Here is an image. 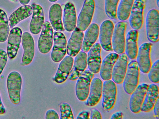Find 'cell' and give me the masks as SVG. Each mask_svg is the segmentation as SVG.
<instances>
[{"mask_svg": "<svg viewBox=\"0 0 159 119\" xmlns=\"http://www.w3.org/2000/svg\"><path fill=\"white\" fill-rule=\"evenodd\" d=\"M148 86V84L145 83L138 85L131 94L129 106L130 109L132 112L138 113L140 112Z\"/></svg>", "mask_w": 159, "mask_h": 119, "instance_id": "16", "label": "cell"}, {"mask_svg": "<svg viewBox=\"0 0 159 119\" xmlns=\"http://www.w3.org/2000/svg\"><path fill=\"white\" fill-rule=\"evenodd\" d=\"M149 80L154 83L159 82V60H156L152 64L148 72Z\"/></svg>", "mask_w": 159, "mask_h": 119, "instance_id": "34", "label": "cell"}, {"mask_svg": "<svg viewBox=\"0 0 159 119\" xmlns=\"http://www.w3.org/2000/svg\"><path fill=\"white\" fill-rule=\"evenodd\" d=\"M45 118L59 119L60 118L57 113L55 110L53 109H50L46 112Z\"/></svg>", "mask_w": 159, "mask_h": 119, "instance_id": "36", "label": "cell"}, {"mask_svg": "<svg viewBox=\"0 0 159 119\" xmlns=\"http://www.w3.org/2000/svg\"><path fill=\"white\" fill-rule=\"evenodd\" d=\"M139 69L136 61L132 60L128 63L123 80L124 90L128 94L131 95L139 84Z\"/></svg>", "mask_w": 159, "mask_h": 119, "instance_id": "2", "label": "cell"}, {"mask_svg": "<svg viewBox=\"0 0 159 119\" xmlns=\"http://www.w3.org/2000/svg\"><path fill=\"white\" fill-rule=\"evenodd\" d=\"M129 58L125 53L119 54L113 68L111 79L115 83H123L126 73Z\"/></svg>", "mask_w": 159, "mask_h": 119, "instance_id": "15", "label": "cell"}, {"mask_svg": "<svg viewBox=\"0 0 159 119\" xmlns=\"http://www.w3.org/2000/svg\"><path fill=\"white\" fill-rule=\"evenodd\" d=\"M22 32L18 27L13 28L8 38L7 54L8 57L13 59L16 56L21 42Z\"/></svg>", "mask_w": 159, "mask_h": 119, "instance_id": "14", "label": "cell"}, {"mask_svg": "<svg viewBox=\"0 0 159 119\" xmlns=\"http://www.w3.org/2000/svg\"><path fill=\"white\" fill-rule=\"evenodd\" d=\"M31 7L33 8V15L29 29L31 33L37 35L41 31L44 23V11L42 7L39 5L33 3Z\"/></svg>", "mask_w": 159, "mask_h": 119, "instance_id": "19", "label": "cell"}, {"mask_svg": "<svg viewBox=\"0 0 159 119\" xmlns=\"http://www.w3.org/2000/svg\"><path fill=\"white\" fill-rule=\"evenodd\" d=\"M32 13V7L30 5H24L19 7L9 17L8 21L10 28H12L20 21L31 16Z\"/></svg>", "mask_w": 159, "mask_h": 119, "instance_id": "29", "label": "cell"}, {"mask_svg": "<svg viewBox=\"0 0 159 119\" xmlns=\"http://www.w3.org/2000/svg\"><path fill=\"white\" fill-rule=\"evenodd\" d=\"M10 32V27L6 12L0 9V42H3L7 39Z\"/></svg>", "mask_w": 159, "mask_h": 119, "instance_id": "31", "label": "cell"}, {"mask_svg": "<svg viewBox=\"0 0 159 119\" xmlns=\"http://www.w3.org/2000/svg\"><path fill=\"white\" fill-rule=\"evenodd\" d=\"M127 23L125 21L118 22L114 27L112 37V46L113 51L118 54L125 51V33Z\"/></svg>", "mask_w": 159, "mask_h": 119, "instance_id": "4", "label": "cell"}, {"mask_svg": "<svg viewBox=\"0 0 159 119\" xmlns=\"http://www.w3.org/2000/svg\"><path fill=\"white\" fill-rule=\"evenodd\" d=\"M11 0V1H16V0Z\"/></svg>", "mask_w": 159, "mask_h": 119, "instance_id": "45", "label": "cell"}, {"mask_svg": "<svg viewBox=\"0 0 159 119\" xmlns=\"http://www.w3.org/2000/svg\"><path fill=\"white\" fill-rule=\"evenodd\" d=\"M49 2H54L57 1L58 0H48Z\"/></svg>", "mask_w": 159, "mask_h": 119, "instance_id": "44", "label": "cell"}, {"mask_svg": "<svg viewBox=\"0 0 159 119\" xmlns=\"http://www.w3.org/2000/svg\"><path fill=\"white\" fill-rule=\"evenodd\" d=\"M159 98V87L156 85H148L143 103L141 111L148 112L152 111L158 98Z\"/></svg>", "mask_w": 159, "mask_h": 119, "instance_id": "25", "label": "cell"}, {"mask_svg": "<svg viewBox=\"0 0 159 119\" xmlns=\"http://www.w3.org/2000/svg\"><path fill=\"white\" fill-rule=\"evenodd\" d=\"M22 85L20 73L16 71L10 73L7 79V86L10 99L14 104H18L20 102Z\"/></svg>", "mask_w": 159, "mask_h": 119, "instance_id": "1", "label": "cell"}, {"mask_svg": "<svg viewBox=\"0 0 159 119\" xmlns=\"http://www.w3.org/2000/svg\"><path fill=\"white\" fill-rule=\"evenodd\" d=\"M146 35L151 42L156 43L159 40V11L156 9L150 10L146 19Z\"/></svg>", "mask_w": 159, "mask_h": 119, "instance_id": "3", "label": "cell"}, {"mask_svg": "<svg viewBox=\"0 0 159 119\" xmlns=\"http://www.w3.org/2000/svg\"><path fill=\"white\" fill-rule=\"evenodd\" d=\"M99 28L95 23L90 24L85 33L81 46L82 51L88 52L97 40L99 33Z\"/></svg>", "mask_w": 159, "mask_h": 119, "instance_id": "26", "label": "cell"}, {"mask_svg": "<svg viewBox=\"0 0 159 119\" xmlns=\"http://www.w3.org/2000/svg\"><path fill=\"white\" fill-rule=\"evenodd\" d=\"M21 43L23 54L20 64L24 66L30 64L33 60L35 54V44L33 37L27 32L23 34Z\"/></svg>", "mask_w": 159, "mask_h": 119, "instance_id": "13", "label": "cell"}, {"mask_svg": "<svg viewBox=\"0 0 159 119\" xmlns=\"http://www.w3.org/2000/svg\"><path fill=\"white\" fill-rule=\"evenodd\" d=\"M31 0H19L20 3L23 5L28 4Z\"/></svg>", "mask_w": 159, "mask_h": 119, "instance_id": "42", "label": "cell"}, {"mask_svg": "<svg viewBox=\"0 0 159 119\" xmlns=\"http://www.w3.org/2000/svg\"><path fill=\"white\" fill-rule=\"evenodd\" d=\"M123 113L120 111H118L113 113L111 116L110 119H122L123 118Z\"/></svg>", "mask_w": 159, "mask_h": 119, "instance_id": "40", "label": "cell"}, {"mask_svg": "<svg viewBox=\"0 0 159 119\" xmlns=\"http://www.w3.org/2000/svg\"><path fill=\"white\" fill-rule=\"evenodd\" d=\"M7 52L2 49H0V76L7 64Z\"/></svg>", "mask_w": 159, "mask_h": 119, "instance_id": "35", "label": "cell"}, {"mask_svg": "<svg viewBox=\"0 0 159 119\" xmlns=\"http://www.w3.org/2000/svg\"><path fill=\"white\" fill-rule=\"evenodd\" d=\"M89 113L87 110H84L80 112L76 118L78 119H89Z\"/></svg>", "mask_w": 159, "mask_h": 119, "instance_id": "38", "label": "cell"}, {"mask_svg": "<svg viewBox=\"0 0 159 119\" xmlns=\"http://www.w3.org/2000/svg\"><path fill=\"white\" fill-rule=\"evenodd\" d=\"M62 9L61 5L54 3L50 7L49 17L50 23L53 29L57 32H63L65 30L61 20Z\"/></svg>", "mask_w": 159, "mask_h": 119, "instance_id": "28", "label": "cell"}, {"mask_svg": "<svg viewBox=\"0 0 159 119\" xmlns=\"http://www.w3.org/2000/svg\"><path fill=\"white\" fill-rule=\"evenodd\" d=\"M138 31L133 29L128 32L126 37L125 53L128 58L131 60L135 59L137 57L138 51Z\"/></svg>", "mask_w": 159, "mask_h": 119, "instance_id": "23", "label": "cell"}, {"mask_svg": "<svg viewBox=\"0 0 159 119\" xmlns=\"http://www.w3.org/2000/svg\"><path fill=\"white\" fill-rule=\"evenodd\" d=\"M101 113L98 110L93 108L91 109L90 115L91 119H102Z\"/></svg>", "mask_w": 159, "mask_h": 119, "instance_id": "37", "label": "cell"}, {"mask_svg": "<svg viewBox=\"0 0 159 119\" xmlns=\"http://www.w3.org/2000/svg\"><path fill=\"white\" fill-rule=\"evenodd\" d=\"M146 0H135L134 2L129 16L131 27L137 30L141 29L143 23V11Z\"/></svg>", "mask_w": 159, "mask_h": 119, "instance_id": "10", "label": "cell"}, {"mask_svg": "<svg viewBox=\"0 0 159 119\" xmlns=\"http://www.w3.org/2000/svg\"><path fill=\"white\" fill-rule=\"evenodd\" d=\"M157 5L158 7H159V0H156Z\"/></svg>", "mask_w": 159, "mask_h": 119, "instance_id": "43", "label": "cell"}, {"mask_svg": "<svg viewBox=\"0 0 159 119\" xmlns=\"http://www.w3.org/2000/svg\"><path fill=\"white\" fill-rule=\"evenodd\" d=\"M117 93L116 83L112 80L105 81L102 84V105L106 110H110L115 104Z\"/></svg>", "mask_w": 159, "mask_h": 119, "instance_id": "6", "label": "cell"}, {"mask_svg": "<svg viewBox=\"0 0 159 119\" xmlns=\"http://www.w3.org/2000/svg\"><path fill=\"white\" fill-rule=\"evenodd\" d=\"M5 112V108L2 102L0 94V115L4 114Z\"/></svg>", "mask_w": 159, "mask_h": 119, "instance_id": "41", "label": "cell"}, {"mask_svg": "<svg viewBox=\"0 0 159 119\" xmlns=\"http://www.w3.org/2000/svg\"><path fill=\"white\" fill-rule=\"evenodd\" d=\"M154 112L156 118L159 119V99H157L153 107Z\"/></svg>", "mask_w": 159, "mask_h": 119, "instance_id": "39", "label": "cell"}, {"mask_svg": "<svg viewBox=\"0 0 159 119\" xmlns=\"http://www.w3.org/2000/svg\"><path fill=\"white\" fill-rule=\"evenodd\" d=\"M113 22L106 20L101 24L99 29V41L102 49L105 51H112V37L114 29Z\"/></svg>", "mask_w": 159, "mask_h": 119, "instance_id": "11", "label": "cell"}, {"mask_svg": "<svg viewBox=\"0 0 159 119\" xmlns=\"http://www.w3.org/2000/svg\"><path fill=\"white\" fill-rule=\"evenodd\" d=\"M84 36L83 31L76 27L73 30L67 44L66 52L68 55L75 57L80 52Z\"/></svg>", "mask_w": 159, "mask_h": 119, "instance_id": "18", "label": "cell"}, {"mask_svg": "<svg viewBox=\"0 0 159 119\" xmlns=\"http://www.w3.org/2000/svg\"><path fill=\"white\" fill-rule=\"evenodd\" d=\"M53 29L48 21L44 22L39 38L38 46L42 54L48 53L50 51L53 43Z\"/></svg>", "mask_w": 159, "mask_h": 119, "instance_id": "9", "label": "cell"}, {"mask_svg": "<svg viewBox=\"0 0 159 119\" xmlns=\"http://www.w3.org/2000/svg\"><path fill=\"white\" fill-rule=\"evenodd\" d=\"M102 47L98 43H94L88 51L87 63L89 70L94 74L99 72L102 63Z\"/></svg>", "mask_w": 159, "mask_h": 119, "instance_id": "17", "label": "cell"}, {"mask_svg": "<svg viewBox=\"0 0 159 119\" xmlns=\"http://www.w3.org/2000/svg\"><path fill=\"white\" fill-rule=\"evenodd\" d=\"M63 25L67 31L71 32L76 27L77 23L76 11L74 4L69 2L65 5L64 9Z\"/></svg>", "mask_w": 159, "mask_h": 119, "instance_id": "24", "label": "cell"}, {"mask_svg": "<svg viewBox=\"0 0 159 119\" xmlns=\"http://www.w3.org/2000/svg\"><path fill=\"white\" fill-rule=\"evenodd\" d=\"M60 119H74L70 105L67 103L62 102L60 106Z\"/></svg>", "mask_w": 159, "mask_h": 119, "instance_id": "33", "label": "cell"}, {"mask_svg": "<svg viewBox=\"0 0 159 119\" xmlns=\"http://www.w3.org/2000/svg\"><path fill=\"white\" fill-rule=\"evenodd\" d=\"M134 0H121L117 10V18L125 21L129 17Z\"/></svg>", "mask_w": 159, "mask_h": 119, "instance_id": "30", "label": "cell"}, {"mask_svg": "<svg viewBox=\"0 0 159 119\" xmlns=\"http://www.w3.org/2000/svg\"><path fill=\"white\" fill-rule=\"evenodd\" d=\"M73 63L68 76L69 79L71 81L77 80L86 68L87 54L86 52H79L75 56Z\"/></svg>", "mask_w": 159, "mask_h": 119, "instance_id": "22", "label": "cell"}, {"mask_svg": "<svg viewBox=\"0 0 159 119\" xmlns=\"http://www.w3.org/2000/svg\"><path fill=\"white\" fill-rule=\"evenodd\" d=\"M119 0H105V12L106 15L110 19H117V10Z\"/></svg>", "mask_w": 159, "mask_h": 119, "instance_id": "32", "label": "cell"}, {"mask_svg": "<svg viewBox=\"0 0 159 119\" xmlns=\"http://www.w3.org/2000/svg\"><path fill=\"white\" fill-rule=\"evenodd\" d=\"M119 55L116 53H111L107 55L102 62L99 74L101 78L104 81L111 79L113 66Z\"/></svg>", "mask_w": 159, "mask_h": 119, "instance_id": "27", "label": "cell"}, {"mask_svg": "<svg viewBox=\"0 0 159 119\" xmlns=\"http://www.w3.org/2000/svg\"><path fill=\"white\" fill-rule=\"evenodd\" d=\"M95 8L94 0H85L78 17L77 27L85 31L91 22Z\"/></svg>", "mask_w": 159, "mask_h": 119, "instance_id": "7", "label": "cell"}, {"mask_svg": "<svg viewBox=\"0 0 159 119\" xmlns=\"http://www.w3.org/2000/svg\"><path fill=\"white\" fill-rule=\"evenodd\" d=\"M94 73L88 69L85 70L77 79L75 92L77 99L83 101L87 99L89 91L91 81Z\"/></svg>", "mask_w": 159, "mask_h": 119, "instance_id": "5", "label": "cell"}, {"mask_svg": "<svg viewBox=\"0 0 159 119\" xmlns=\"http://www.w3.org/2000/svg\"><path fill=\"white\" fill-rule=\"evenodd\" d=\"M102 81L99 78L94 77L92 79L86 102L87 106L93 107L99 102L102 95Z\"/></svg>", "mask_w": 159, "mask_h": 119, "instance_id": "20", "label": "cell"}, {"mask_svg": "<svg viewBox=\"0 0 159 119\" xmlns=\"http://www.w3.org/2000/svg\"><path fill=\"white\" fill-rule=\"evenodd\" d=\"M152 45L151 42H145L138 49L137 62L139 70L143 73H148L152 66L150 53Z\"/></svg>", "mask_w": 159, "mask_h": 119, "instance_id": "12", "label": "cell"}, {"mask_svg": "<svg viewBox=\"0 0 159 119\" xmlns=\"http://www.w3.org/2000/svg\"><path fill=\"white\" fill-rule=\"evenodd\" d=\"M73 63V58L69 55L66 56L62 59L54 77L56 82L61 83L65 81L69 76Z\"/></svg>", "mask_w": 159, "mask_h": 119, "instance_id": "21", "label": "cell"}, {"mask_svg": "<svg viewBox=\"0 0 159 119\" xmlns=\"http://www.w3.org/2000/svg\"><path fill=\"white\" fill-rule=\"evenodd\" d=\"M53 42L51 58L53 62L58 63L62 60L66 55L67 40L63 33L55 31L53 33Z\"/></svg>", "mask_w": 159, "mask_h": 119, "instance_id": "8", "label": "cell"}]
</instances>
